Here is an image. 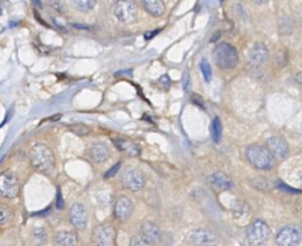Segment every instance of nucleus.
I'll use <instances>...</instances> for the list:
<instances>
[{
  "mask_svg": "<svg viewBox=\"0 0 302 246\" xmlns=\"http://www.w3.org/2000/svg\"><path fill=\"white\" fill-rule=\"evenodd\" d=\"M31 166L36 172L42 174H49L54 169V155L51 149L44 144H35L31 148L30 154Z\"/></svg>",
  "mask_w": 302,
  "mask_h": 246,
  "instance_id": "obj_1",
  "label": "nucleus"
},
{
  "mask_svg": "<svg viewBox=\"0 0 302 246\" xmlns=\"http://www.w3.org/2000/svg\"><path fill=\"white\" fill-rule=\"evenodd\" d=\"M246 159L249 164L262 171H270L275 166V158L266 146L249 145L246 149Z\"/></svg>",
  "mask_w": 302,
  "mask_h": 246,
  "instance_id": "obj_2",
  "label": "nucleus"
},
{
  "mask_svg": "<svg viewBox=\"0 0 302 246\" xmlns=\"http://www.w3.org/2000/svg\"><path fill=\"white\" fill-rule=\"evenodd\" d=\"M214 56L215 59H216L217 65L221 69L224 70L233 69V67L236 66L239 62V54L236 48L227 42L217 44L214 51Z\"/></svg>",
  "mask_w": 302,
  "mask_h": 246,
  "instance_id": "obj_3",
  "label": "nucleus"
},
{
  "mask_svg": "<svg viewBox=\"0 0 302 246\" xmlns=\"http://www.w3.org/2000/svg\"><path fill=\"white\" fill-rule=\"evenodd\" d=\"M114 15L120 22L132 23L138 17V6L135 0H117L114 5Z\"/></svg>",
  "mask_w": 302,
  "mask_h": 246,
  "instance_id": "obj_4",
  "label": "nucleus"
},
{
  "mask_svg": "<svg viewBox=\"0 0 302 246\" xmlns=\"http://www.w3.org/2000/svg\"><path fill=\"white\" fill-rule=\"evenodd\" d=\"M302 242V228L298 225L282 227L276 235V243L281 246H296Z\"/></svg>",
  "mask_w": 302,
  "mask_h": 246,
  "instance_id": "obj_5",
  "label": "nucleus"
},
{
  "mask_svg": "<svg viewBox=\"0 0 302 246\" xmlns=\"http://www.w3.org/2000/svg\"><path fill=\"white\" fill-rule=\"evenodd\" d=\"M270 238V228L264 221L256 220L247 229V240L251 245L261 246L266 244Z\"/></svg>",
  "mask_w": 302,
  "mask_h": 246,
  "instance_id": "obj_6",
  "label": "nucleus"
},
{
  "mask_svg": "<svg viewBox=\"0 0 302 246\" xmlns=\"http://www.w3.org/2000/svg\"><path fill=\"white\" fill-rule=\"evenodd\" d=\"M20 192V182L12 172L0 174V193L6 198H15Z\"/></svg>",
  "mask_w": 302,
  "mask_h": 246,
  "instance_id": "obj_7",
  "label": "nucleus"
},
{
  "mask_svg": "<svg viewBox=\"0 0 302 246\" xmlns=\"http://www.w3.org/2000/svg\"><path fill=\"white\" fill-rule=\"evenodd\" d=\"M117 232L112 225H100L94 231V242L100 246H112L115 243Z\"/></svg>",
  "mask_w": 302,
  "mask_h": 246,
  "instance_id": "obj_8",
  "label": "nucleus"
},
{
  "mask_svg": "<svg viewBox=\"0 0 302 246\" xmlns=\"http://www.w3.org/2000/svg\"><path fill=\"white\" fill-rule=\"evenodd\" d=\"M145 175H144L143 172L136 168L128 169L127 172H125L124 177H122V184H124V186L127 188V190L133 191V192L141 190V188L144 187V185H145Z\"/></svg>",
  "mask_w": 302,
  "mask_h": 246,
  "instance_id": "obj_9",
  "label": "nucleus"
},
{
  "mask_svg": "<svg viewBox=\"0 0 302 246\" xmlns=\"http://www.w3.org/2000/svg\"><path fill=\"white\" fill-rule=\"evenodd\" d=\"M266 148L274 155L275 159L283 160L288 156L289 145L284 138L280 136H271L266 140Z\"/></svg>",
  "mask_w": 302,
  "mask_h": 246,
  "instance_id": "obj_10",
  "label": "nucleus"
},
{
  "mask_svg": "<svg viewBox=\"0 0 302 246\" xmlns=\"http://www.w3.org/2000/svg\"><path fill=\"white\" fill-rule=\"evenodd\" d=\"M70 220L77 229H84L88 225V214L83 204H73L70 210Z\"/></svg>",
  "mask_w": 302,
  "mask_h": 246,
  "instance_id": "obj_11",
  "label": "nucleus"
},
{
  "mask_svg": "<svg viewBox=\"0 0 302 246\" xmlns=\"http://www.w3.org/2000/svg\"><path fill=\"white\" fill-rule=\"evenodd\" d=\"M269 59V49L264 43H254L248 52V60L254 66L264 64Z\"/></svg>",
  "mask_w": 302,
  "mask_h": 246,
  "instance_id": "obj_12",
  "label": "nucleus"
},
{
  "mask_svg": "<svg viewBox=\"0 0 302 246\" xmlns=\"http://www.w3.org/2000/svg\"><path fill=\"white\" fill-rule=\"evenodd\" d=\"M133 210V204L131 202L130 198H127L126 196H121L117 200L114 205V215L118 220L120 221H124V220L128 219Z\"/></svg>",
  "mask_w": 302,
  "mask_h": 246,
  "instance_id": "obj_13",
  "label": "nucleus"
},
{
  "mask_svg": "<svg viewBox=\"0 0 302 246\" xmlns=\"http://www.w3.org/2000/svg\"><path fill=\"white\" fill-rule=\"evenodd\" d=\"M188 240L194 245H209L215 243L216 237L212 232L204 228L194 229L188 234Z\"/></svg>",
  "mask_w": 302,
  "mask_h": 246,
  "instance_id": "obj_14",
  "label": "nucleus"
},
{
  "mask_svg": "<svg viewBox=\"0 0 302 246\" xmlns=\"http://www.w3.org/2000/svg\"><path fill=\"white\" fill-rule=\"evenodd\" d=\"M209 183L220 191H228L232 190L234 187V182L232 178L228 177L227 174L222 173V172H216V173L210 175Z\"/></svg>",
  "mask_w": 302,
  "mask_h": 246,
  "instance_id": "obj_15",
  "label": "nucleus"
},
{
  "mask_svg": "<svg viewBox=\"0 0 302 246\" xmlns=\"http://www.w3.org/2000/svg\"><path fill=\"white\" fill-rule=\"evenodd\" d=\"M113 143L120 151H122V153H125L128 156H132L133 158V156H138L141 154V148L136 143L131 142L128 140H119V138H117V140L113 141Z\"/></svg>",
  "mask_w": 302,
  "mask_h": 246,
  "instance_id": "obj_16",
  "label": "nucleus"
},
{
  "mask_svg": "<svg viewBox=\"0 0 302 246\" xmlns=\"http://www.w3.org/2000/svg\"><path fill=\"white\" fill-rule=\"evenodd\" d=\"M109 149L104 143H95L90 149V156L97 164L106 162L109 159Z\"/></svg>",
  "mask_w": 302,
  "mask_h": 246,
  "instance_id": "obj_17",
  "label": "nucleus"
},
{
  "mask_svg": "<svg viewBox=\"0 0 302 246\" xmlns=\"http://www.w3.org/2000/svg\"><path fill=\"white\" fill-rule=\"evenodd\" d=\"M144 9L154 17H159L164 14L165 5L163 0H141Z\"/></svg>",
  "mask_w": 302,
  "mask_h": 246,
  "instance_id": "obj_18",
  "label": "nucleus"
},
{
  "mask_svg": "<svg viewBox=\"0 0 302 246\" xmlns=\"http://www.w3.org/2000/svg\"><path fill=\"white\" fill-rule=\"evenodd\" d=\"M141 233L150 240L152 244L161 239V229L155 222H145L141 226Z\"/></svg>",
  "mask_w": 302,
  "mask_h": 246,
  "instance_id": "obj_19",
  "label": "nucleus"
},
{
  "mask_svg": "<svg viewBox=\"0 0 302 246\" xmlns=\"http://www.w3.org/2000/svg\"><path fill=\"white\" fill-rule=\"evenodd\" d=\"M55 243H57L58 245L72 246L77 244V237H76L75 233L62 231L57 234V237H55Z\"/></svg>",
  "mask_w": 302,
  "mask_h": 246,
  "instance_id": "obj_20",
  "label": "nucleus"
},
{
  "mask_svg": "<svg viewBox=\"0 0 302 246\" xmlns=\"http://www.w3.org/2000/svg\"><path fill=\"white\" fill-rule=\"evenodd\" d=\"M73 6L82 12H88L93 10L96 5V0H71Z\"/></svg>",
  "mask_w": 302,
  "mask_h": 246,
  "instance_id": "obj_21",
  "label": "nucleus"
},
{
  "mask_svg": "<svg viewBox=\"0 0 302 246\" xmlns=\"http://www.w3.org/2000/svg\"><path fill=\"white\" fill-rule=\"evenodd\" d=\"M211 133H212V138L216 143L221 142V138H222V123H221L220 118H215L214 122H212L211 125Z\"/></svg>",
  "mask_w": 302,
  "mask_h": 246,
  "instance_id": "obj_22",
  "label": "nucleus"
},
{
  "mask_svg": "<svg viewBox=\"0 0 302 246\" xmlns=\"http://www.w3.org/2000/svg\"><path fill=\"white\" fill-rule=\"evenodd\" d=\"M130 244L132 246H149V245H152V243L145 237V235L143 234V233H141V234L135 235V237L131 239Z\"/></svg>",
  "mask_w": 302,
  "mask_h": 246,
  "instance_id": "obj_23",
  "label": "nucleus"
},
{
  "mask_svg": "<svg viewBox=\"0 0 302 246\" xmlns=\"http://www.w3.org/2000/svg\"><path fill=\"white\" fill-rule=\"evenodd\" d=\"M11 217H12L11 210H10L6 205L0 204V226L7 224V222L11 220Z\"/></svg>",
  "mask_w": 302,
  "mask_h": 246,
  "instance_id": "obj_24",
  "label": "nucleus"
},
{
  "mask_svg": "<svg viewBox=\"0 0 302 246\" xmlns=\"http://www.w3.org/2000/svg\"><path fill=\"white\" fill-rule=\"evenodd\" d=\"M201 70L204 76V80H205L206 82H210L212 78V71H211V66H210L209 62H207L206 59H203L201 62Z\"/></svg>",
  "mask_w": 302,
  "mask_h": 246,
  "instance_id": "obj_25",
  "label": "nucleus"
},
{
  "mask_svg": "<svg viewBox=\"0 0 302 246\" xmlns=\"http://www.w3.org/2000/svg\"><path fill=\"white\" fill-rule=\"evenodd\" d=\"M69 129L72 131L73 133H76V135H78V136H85L89 133V129L85 126V125H83V124L70 125Z\"/></svg>",
  "mask_w": 302,
  "mask_h": 246,
  "instance_id": "obj_26",
  "label": "nucleus"
},
{
  "mask_svg": "<svg viewBox=\"0 0 302 246\" xmlns=\"http://www.w3.org/2000/svg\"><path fill=\"white\" fill-rule=\"evenodd\" d=\"M34 237H35V239L38 240L39 243H43L44 240H46V233H44V231L42 228H36L35 231H34Z\"/></svg>",
  "mask_w": 302,
  "mask_h": 246,
  "instance_id": "obj_27",
  "label": "nucleus"
},
{
  "mask_svg": "<svg viewBox=\"0 0 302 246\" xmlns=\"http://www.w3.org/2000/svg\"><path fill=\"white\" fill-rule=\"evenodd\" d=\"M120 166H121V164H114V166H113V167H112V168H110V169H109V171H108V172H107V173H106V174H104V178H106V179H109V178L114 177V175L118 173V171H119Z\"/></svg>",
  "mask_w": 302,
  "mask_h": 246,
  "instance_id": "obj_28",
  "label": "nucleus"
},
{
  "mask_svg": "<svg viewBox=\"0 0 302 246\" xmlns=\"http://www.w3.org/2000/svg\"><path fill=\"white\" fill-rule=\"evenodd\" d=\"M64 206H65V203H64V200H62L61 191H60V188H59L57 192V208L60 209V210H62Z\"/></svg>",
  "mask_w": 302,
  "mask_h": 246,
  "instance_id": "obj_29",
  "label": "nucleus"
},
{
  "mask_svg": "<svg viewBox=\"0 0 302 246\" xmlns=\"http://www.w3.org/2000/svg\"><path fill=\"white\" fill-rule=\"evenodd\" d=\"M49 2H51V5L55 10H58L59 12H64V7H62V4L60 2V0H49Z\"/></svg>",
  "mask_w": 302,
  "mask_h": 246,
  "instance_id": "obj_30",
  "label": "nucleus"
},
{
  "mask_svg": "<svg viewBox=\"0 0 302 246\" xmlns=\"http://www.w3.org/2000/svg\"><path fill=\"white\" fill-rule=\"evenodd\" d=\"M159 83H160V85H164V87H163L164 90H167V89L170 87V80H169V77H168V76H162Z\"/></svg>",
  "mask_w": 302,
  "mask_h": 246,
  "instance_id": "obj_31",
  "label": "nucleus"
},
{
  "mask_svg": "<svg viewBox=\"0 0 302 246\" xmlns=\"http://www.w3.org/2000/svg\"><path fill=\"white\" fill-rule=\"evenodd\" d=\"M295 81H296V83H298V84L300 85V87H302V72H299L298 75H296Z\"/></svg>",
  "mask_w": 302,
  "mask_h": 246,
  "instance_id": "obj_32",
  "label": "nucleus"
},
{
  "mask_svg": "<svg viewBox=\"0 0 302 246\" xmlns=\"http://www.w3.org/2000/svg\"><path fill=\"white\" fill-rule=\"evenodd\" d=\"M298 18L300 20V23L302 24V5L300 6V9L298 10Z\"/></svg>",
  "mask_w": 302,
  "mask_h": 246,
  "instance_id": "obj_33",
  "label": "nucleus"
},
{
  "mask_svg": "<svg viewBox=\"0 0 302 246\" xmlns=\"http://www.w3.org/2000/svg\"><path fill=\"white\" fill-rule=\"evenodd\" d=\"M31 1L34 2V5H35V6H38V7H41L42 6L41 0H31Z\"/></svg>",
  "mask_w": 302,
  "mask_h": 246,
  "instance_id": "obj_34",
  "label": "nucleus"
},
{
  "mask_svg": "<svg viewBox=\"0 0 302 246\" xmlns=\"http://www.w3.org/2000/svg\"><path fill=\"white\" fill-rule=\"evenodd\" d=\"M253 2H256V4H265V2H267L269 0H252Z\"/></svg>",
  "mask_w": 302,
  "mask_h": 246,
  "instance_id": "obj_35",
  "label": "nucleus"
},
{
  "mask_svg": "<svg viewBox=\"0 0 302 246\" xmlns=\"http://www.w3.org/2000/svg\"><path fill=\"white\" fill-rule=\"evenodd\" d=\"M299 182H300V185L302 186V169L299 172Z\"/></svg>",
  "mask_w": 302,
  "mask_h": 246,
  "instance_id": "obj_36",
  "label": "nucleus"
}]
</instances>
